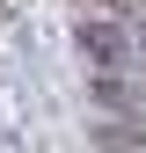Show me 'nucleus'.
Wrapping results in <instances>:
<instances>
[{
    "label": "nucleus",
    "mask_w": 146,
    "mask_h": 153,
    "mask_svg": "<svg viewBox=\"0 0 146 153\" xmlns=\"http://www.w3.org/2000/svg\"><path fill=\"white\" fill-rule=\"evenodd\" d=\"M73 44H80V59L95 73H124L132 66V29H117L110 15H88V22L73 29Z\"/></svg>",
    "instance_id": "nucleus-1"
},
{
    "label": "nucleus",
    "mask_w": 146,
    "mask_h": 153,
    "mask_svg": "<svg viewBox=\"0 0 146 153\" xmlns=\"http://www.w3.org/2000/svg\"><path fill=\"white\" fill-rule=\"evenodd\" d=\"M88 95L110 109V124H146V95L124 80V73H95V80H88Z\"/></svg>",
    "instance_id": "nucleus-2"
},
{
    "label": "nucleus",
    "mask_w": 146,
    "mask_h": 153,
    "mask_svg": "<svg viewBox=\"0 0 146 153\" xmlns=\"http://www.w3.org/2000/svg\"><path fill=\"white\" fill-rule=\"evenodd\" d=\"M88 146H95V153H146V124H95V131H88Z\"/></svg>",
    "instance_id": "nucleus-3"
},
{
    "label": "nucleus",
    "mask_w": 146,
    "mask_h": 153,
    "mask_svg": "<svg viewBox=\"0 0 146 153\" xmlns=\"http://www.w3.org/2000/svg\"><path fill=\"white\" fill-rule=\"evenodd\" d=\"M132 66L146 73V15H139V22H132Z\"/></svg>",
    "instance_id": "nucleus-4"
}]
</instances>
